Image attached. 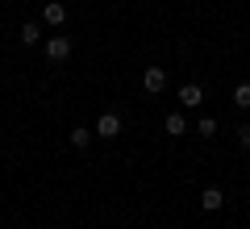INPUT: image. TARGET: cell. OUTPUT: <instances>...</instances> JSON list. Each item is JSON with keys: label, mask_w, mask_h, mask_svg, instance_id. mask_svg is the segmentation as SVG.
<instances>
[{"label": "cell", "mask_w": 250, "mask_h": 229, "mask_svg": "<svg viewBox=\"0 0 250 229\" xmlns=\"http://www.w3.org/2000/svg\"><path fill=\"white\" fill-rule=\"evenodd\" d=\"M46 59L50 62H67L71 59V38L67 34H50L46 38Z\"/></svg>", "instance_id": "cell-1"}, {"label": "cell", "mask_w": 250, "mask_h": 229, "mask_svg": "<svg viewBox=\"0 0 250 229\" xmlns=\"http://www.w3.org/2000/svg\"><path fill=\"white\" fill-rule=\"evenodd\" d=\"M121 129H125L121 113H100V121H96V129H92V133H96V138H104V142H113Z\"/></svg>", "instance_id": "cell-2"}, {"label": "cell", "mask_w": 250, "mask_h": 229, "mask_svg": "<svg viewBox=\"0 0 250 229\" xmlns=\"http://www.w3.org/2000/svg\"><path fill=\"white\" fill-rule=\"evenodd\" d=\"M142 88L150 92V96H159V92L167 88V71H163V67H146L142 71Z\"/></svg>", "instance_id": "cell-3"}, {"label": "cell", "mask_w": 250, "mask_h": 229, "mask_svg": "<svg viewBox=\"0 0 250 229\" xmlns=\"http://www.w3.org/2000/svg\"><path fill=\"white\" fill-rule=\"evenodd\" d=\"M175 100L184 108H200V104H205V88H200V83H184V88L175 92Z\"/></svg>", "instance_id": "cell-4"}, {"label": "cell", "mask_w": 250, "mask_h": 229, "mask_svg": "<svg viewBox=\"0 0 250 229\" xmlns=\"http://www.w3.org/2000/svg\"><path fill=\"white\" fill-rule=\"evenodd\" d=\"M42 21L59 29L62 21H67V4H62V0H46V4H42Z\"/></svg>", "instance_id": "cell-5"}, {"label": "cell", "mask_w": 250, "mask_h": 229, "mask_svg": "<svg viewBox=\"0 0 250 229\" xmlns=\"http://www.w3.org/2000/svg\"><path fill=\"white\" fill-rule=\"evenodd\" d=\"M200 208L205 212H221L225 208V192L221 187H205V192H200Z\"/></svg>", "instance_id": "cell-6"}, {"label": "cell", "mask_w": 250, "mask_h": 229, "mask_svg": "<svg viewBox=\"0 0 250 229\" xmlns=\"http://www.w3.org/2000/svg\"><path fill=\"white\" fill-rule=\"evenodd\" d=\"M163 129H167L171 138H184V133H188V117L184 113H167V117H163Z\"/></svg>", "instance_id": "cell-7"}, {"label": "cell", "mask_w": 250, "mask_h": 229, "mask_svg": "<svg viewBox=\"0 0 250 229\" xmlns=\"http://www.w3.org/2000/svg\"><path fill=\"white\" fill-rule=\"evenodd\" d=\"M42 42V25H38V21H25V25H21V46H38Z\"/></svg>", "instance_id": "cell-8"}, {"label": "cell", "mask_w": 250, "mask_h": 229, "mask_svg": "<svg viewBox=\"0 0 250 229\" xmlns=\"http://www.w3.org/2000/svg\"><path fill=\"white\" fill-rule=\"evenodd\" d=\"M92 138H96V133H92L88 125H75V129H71V146H75V150H88Z\"/></svg>", "instance_id": "cell-9"}, {"label": "cell", "mask_w": 250, "mask_h": 229, "mask_svg": "<svg viewBox=\"0 0 250 229\" xmlns=\"http://www.w3.org/2000/svg\"><path fill=\"white\" fill-rule=\"evenodd\" d=\"M233 104L250 113V83H238V88H233Z\"/></svg>", "instance_id": "cell-10"}, {"label": "cell", "mask_w": 250, "mask_h": 229, "mask_svg": "<svg viewBox=\"0 0 250 229\" xmlns=\"http://www.w3.org/2000/svg\"><path fill=\"white\" fill-rule=\"evenodd\" d=\"M196 133H200V138H213V133H217V121H213V117H200V121H196Z\"/></svg>", "instance_id": "cell-11"}, {"label": "cell", "mask_w": 250, "mask_h": 229, "mask_svg": "<svg viewBox=\"0 0 250 229\" xmlns=\"http://www.w3.org/2000/svg\"><path fill=\"white\" fill-rule=\"evenodd\" d=\"M238 142H242V150H250V121L238 129Z\"/></svg>", "instance_id": "cell-12"}]
</instances>
